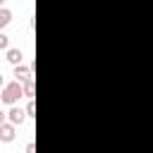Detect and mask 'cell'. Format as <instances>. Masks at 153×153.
Wrapping results in <instances>:
<instances>
[{
    "instance_id": "obj_1",
    "label": "cell",
    "mask_w": 153,
    "mask_h": 153,
    "mask_svg": "<svg viewBox=\"0 0 153 153\" xmlns=\"http://www.w3.org/2000/svg\"><path fill=\"white\" fill-rule=\"evenodd\" d=\"M22 96H24V86H22V84H17V81L5 84V88L0 91V98H2V103H7V105H14Z\"/></svg>"
},
{
    "instance_id": "obj_2",
    "label": "cell",
    "mask_w": 153,
    "mask_h": 153,
    "mask_svg": "<svg viewBox=\"0 0 153 153\" xmlns=\"http://www.w3.org/2000/svg\"><path fill=\"white\" fill-rule=\"evenodd\" d=\"M12 76H14V81L17 84H26L29 79H33V74H31V67H24V65H19V67H14V72H12Z\"/></svg>"
},
{
    "instance_id": "obj_3",
    "label": "cell",
    "mask_w": 153,
    "mask_h": 153,
    "mask_svg": "<svg viewBox=\"0 0 153 153\" xmlns=\"http://www.w3.org/2000/svg\"><path fill=\"white\" fill-rule=\"evenodd\" d=\"M24 120H26V110H22V108L12 105V108H10V112H7V122L17 127V124H22Z\"/></svg>"
},
{
    "instance_id": "obj_4",
    "label": "cell",
    "mask_w": 153,
    "mask_h": 153,
    "mask_svg": "<svg viewBox=\"0 0 153 153\" xmlns=\"http://www.w3.org/2000/svg\"><path fill=\"white\" fill-rule=\"evenodd\" d=\"M14 136H17V127L10 124V122H5L0 127V141L2 143H10V141H14Z\"/></svg>"
},
{
    "instance_id": "obj_5",
    "label": "cell",
    "mask_w": 153,
    "mask_h": 153,
    "mask_svg": "<svg viewBox=\"0 0 153 153\" xmlns=\"http://www.w3.org/2000/svg\"><path fill=\"white\" fill-rule=\"evenodd\" d=\"M22 57H24V55H22V50H19V48H10V50H7V57H5V60H7L10 65L19 67V65H22Z\"/></svg>"
},
{
    "instance_id": "obj_6",
    "label": "cell",
    "mask_w": 153,
    "mask_h": 153,
    "mask_svg": "<svg viewBox=\"0 0 153 153\" xmlns=\"http://www.w3.org/2000/svg\"><path fill=\"white\" fill-rule=\"evenodd\" d=\"M10 22H12V12H10L7 7H0V31H2Z\"/></svg>"
},
{
    "instance_id": "obj_7",
    "label": "cell",
    "mask_w": 153,
    "mask_h": 153,
    "mask_svg": "<svg viewBox=\"0 0 153 153\" xmlns=\"http://www.w3.org/2000/svg\"><path fill=\"white\" fill-rule=\"evenodd\" d=\"M33 86H36V79H29V81L24 84V98L33 100Z\"/></svg>"
},
{
    "instance_id": "obj_8",
    "label": "cell",
    "mask_w": 153,
    "mask_h": 153,
    "mask_svg": "<svg viewBox=\"0 0 153 153\" xmlns=\"http://www.w3.org/2000/svg\"><path fill=\"white\" fill-rule=\"evenodd\" d=\"M7 45H10V38H7V36H5L2 31H0V50H10Z\"/></svg>"
},
{
    "instance_id": "obj_9",
    "label": "cell",
    "mask_w": 153,
    "mask_h": 153,
    "mask_svg": "<svg viewBox=\"0 0 153 153\" xmlns=\"http://www.w3.org/2000/svg\"><path fill=\"white\" fill-rule=\"evenodd\" d=\"M33 112H36V105H33V100H29L26 103V117H33Z\"/></svg>"
},
{
    "instance_id": "obj_10",
    "label": "cell",
    "mask_w": 153,
    "mask_h": 153,
    "mask_svg": "<svg viewBox=\"0 0 153 153\" xmlns=\"http://www.w3.org/2000/svg\"><path fill=\"white\" fill-rule=\"evenodd\" d=\"M24 153H36V143H33V141L26 143V151H24Z\"/></svg>"
},
{
    "instance_id": "obj_11",
    "label": "cell",
    "mask_w": 153,
    "mask_h": 153,
    "mask_svg": "<svg viewBox=\"0 0 153 153\" xmlns=\"http://www.w3.org/2000/svg\"><path fill=\"white\" fill-rule=\"evenodd\" d=\"M5 122H7V112H5V110H0V127H2Z\"/></svg>"
},
{
    "instance_id": "obj_12",
    "label": "cell",
    "mask_w": 153,
    "mask_h": 153,
    "mask_svg": "<svg viewBox=\"0 0 153 153\" xmlns=\"http://www.w3.org/2000/svg\"><path fill=\"white\" fill-rule=\"evenodd\" d=\"M0 88H5V79H2V74H0Z\"/></svg>"
},
{
    "instance_id": "obj_13",
    "label": "cell",
    "mask_w": 153,
    "mask_h": 153,
    "mask_svg": "<svg viewBox=\"0 0 153 153\" xmlns=\"http://www.w3.org/2000/svg\"><path fill=\"white\" fill-rule=\"evenodd\" d=\"M0 103H2V98H0Z\"/></svg>"
}]
</instances>
